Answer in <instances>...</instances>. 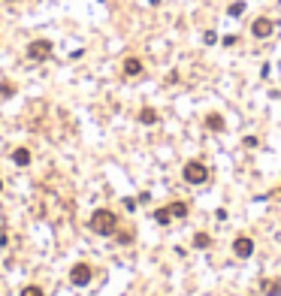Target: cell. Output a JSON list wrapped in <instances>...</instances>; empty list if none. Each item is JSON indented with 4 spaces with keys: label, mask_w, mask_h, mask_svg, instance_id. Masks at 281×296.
Segmentation results:
<instances>
[{
    "label": "cell",
    "mask_w": 281,
    "mask_h": 296,
    "mask_svg": "<svg viewBox=\"0 0 281 296\" xmlns=\"http://www.w3.org/2000/svg\"><path fill=\"white\" fill-rule=\"evenodd\" d=\"M115 227H118V215H115V212H109V209H97V212L91 215V230H94L97 236H112Z\"/></svg>",
    "instance_id": "cell-1"
},
{
    "label": "cell",
    "mask_w": 281,
    "mask_h": 296,
    "mask_svg": "<svg viewBox=\"0 0 281 296\" xmlns=\"http://www.w3.org/2000/svg\"><path fill=\"white\" fill-rule=\"evenodd\" d=\"M209 178V169H206V163H199V160H190V163H185V181H190V184H203Z\"/></svg>",
    "instance_id": "cell-2"
},
{
    "label": "cell",
    "mask_w": 281,
    "mask_h": 296,
    "mask_svg": "<svg viewBox=\"0 0 281 296\" xmlns=\"http://www.w3.org/2000/svg\"><path fill=\"white\" fill-rule=\"evenodd\" d=\"M91 266L88 263H76L73 269H70V281H73V287H85V284H91Z\"/></svg>",
    "instance_id": "cell-3"
},
{
    "label": "cell",
    "mask_w": 281,
    "mask_h": 296,
    "mask_svg": "<svg viewBox=\"0 0 281 296\" xmlns=\"http://www.w3.org/2000/svg\"><path fill=\"white\" fill-rule=\"evenodd\" d=\"M52 55V43L49 40H33L30 46H27V58L30 61H46Z\"/></svg>",
    "instance_id": "cell-4"
},
{
    "label": "cell",
    "mask_w": 281,
    "mask_h": 296,
    "mask_svg": "<svg viewBox=\"0 0 281 296\" xmlns=\"http://www.w3.org/2000/svg\"><path fill=\"white\" fill-rule=\"evenodd\" d=\"M233 254L242 257V260H245V257H251V254H254V239H251V236H236V242H233Z\"/></svg>",
    "instance_id": "cell-5"
},
{
    "label": "cell",
    "mask_w": 281,
    "mask_h": 296,
    "mask_svg": "<svg viewBox=\"0 0 281 296\" xmlns=\"http://www.w3.org/2000/svg\"><path fill=\"white\" fill-rule=\"evenodd\" d=\"M272 30H275V21H272V18H254V24H251V33L257 36V40L272 36Z\"/></svg>",
    "instance_id": "cell-6"
},
{
    "label": "cell",
    "mask_w": 281,
    "mask_h": 296,
    "mask_svg": "<svg viewBox=\"0 0 281 296\" xmlns=\"http://www.w3.org/2000/svg\"><path fill=\"white\" fill-rule=\"evenodd\" d=\"M260 293H263V296H281V281L263 278V281H260Z\"/></svg>",
    "instance_id": "cell-7"
},
{
    "label": "cell",
    "mask_w": 281,
    "mask_h": 296,
    "mask_svg": "<svg viewBox=\"0 0 281 296\" xmlns=\"http://www.w3.org/2000/svg\"><path fill=\"white\" fill-rule=\"evenodd\" d=\"M124 76H130V79L133 76H142V61L139 58H127L124 61Z\"/></svg>",
    "instance_id": "cell-8"
},
{
    "label": "cell",
    "mask_w": 281,
    "mask_h": 296,
    "mask_svg": "<svg viewBox=\"0 0 281 296\" xmlns=\"http://www.w3.org/2000/svg\"><path fill=\"white\" fill-rule=\"evenodd\" d=\"M206 127H209V130H215V133H221L227 124H224V118H221L218 112H212V115H206Z\"/></svg>",
    "instance_id": "cell-9"
},
{
    "label": "cell",
    "mask_w": 281,
    "mask_h": 296,
    "mask_svg": "<svg viewBox=\"0 0 281 296\" xmlns=\"http://www.w3.org/2000/svg\"><path fill=\"white\" fill-rule=\"evenodd\" d=\"M12 160H15L18 166H27V163H30V151H27V148H15V151H12Z\"/></svg>",
    "instance_id": "cell-10"
},
{
    "label": "cell",
    "mask_w": 281,
    "mask_h": 296,
    "mask_svg": "<svg viewBox=\"0 0 281 296\" xmlns=\"http://www.w3.org/2000/svg\"><path fill=\"white\" fill-rule=\"evenodd\" d=\"M139 121H142V124H157V112H154L151 106H145L142 112H139Z\"/></svg>",
    "instance_id": "cell-11"
},
{
    "label": "cell",
    "mask_w": 281,
    "mask_h": 296,
    "mask_svg": "<svg viewBox=\"0 0 281 296\" xmlns=\"http://www.w3.org/2000/svg\"><path fill=\"white\" fill-rule=\"evenodd\" d=\"M170 218H173L170 206H167V209H157V212H154V221H157V224H170Z\"/></svg>",
    "instance_id": "cell-12"
},
{
    "label": "cell",
    "mask_w": 281,
    "mask_h": 296,
    "mask_svg": "<svg viewBox=\"0 0 281 296\" xmlns=\"http://www.w3.org/2000/svg\"><path fill=\"white\" fill-rule=\"evenodd\" d=\"M170 212H173V218H185L187 215V203H173Z\"/></svg>",
    "instance_id": "cell-13"
},
{
    "label": "cell",
    "mask_w": 281,
    "mask_h": 296,
    "mask_svg": "<svg viewBox=\"0 0 281 296\" xmlns=\"http://www.w3.org/2000/svg\"><path fill=\"white\" fill-rule=\"evenodd\" d=\"M209 245H212V239H209L206 233H196V236H193V248H209Z\"/></svg>",
    "instance_id": "cell-14"
},
{
    "label": "cell",
    "mask_w": 281,
    "mask_h": 296,
    "mask_svg": "<svg viewBox=\"0 0 281 296\" xmlns=\"http://www.w3.org/2000/svg\"><path fill=\"white\" fill-rule=\"evenodd\" d=\"M21 296H46V293H43V287H36V284H27V287L21 290Z\"/></svg>",
    "instance_id": "cell-15"
},
{
    "label": "cell",
    "mask_w": 281,
    "mask_h": 296,
    "mask_svg": "<svg viewBox=\"0 0 281 296\" xmlns=\"http://www.w3.org/2000/svg\"><path fill=\"white\" fill-rule=\"evenodd\" d=\"M245 12V3H242V0H239V3H233L230 6V15H242Z\"/></svg>",
    "instance_id": "cell-16"
},
{
    "label": "cell",
    "mask_w": 281,
    "mask_h": 296,
    "mask_svg": "<svg viewBox=\"0 0 281 296\" xmlns=\"http://www.w3.org/2000/svg\"><path fill=\"white\" fill-rule=\"evenodd\" d=\"M0 94H3V97H12V94H15V88H12L9 82H3V85H0Z\"/></svg>",
    "instance_id": "cell-17"
},
{
    "label": "cell",
    "mask_w": 281,
    "mask_h": 296,
    "mask_svg": "<svg viewBox=\"0 0 281 296\" xmlns=\"http://www.w3.org/2000/svg\"><path fill=\"white\" fill-rule=\"evenodd\" d=\"M0 191H3V181H0Z\"/></svg>",
    "instance_id": "cell-18"
},
{
    "label": "cell",
    "mask_w": 281,
    "mask_h": 296,
    "mask_svg": "<svg viewBox=\"0 0 281 296\" xmlns=\"http://www.w3.org/2000/svg\"><path fill=\"white\" fill-rule=\"evenodd\" d=\"M278 194H281V188H278Z\"/></svg>",
    "instance_id": "cell-19"
}]
</instances>
